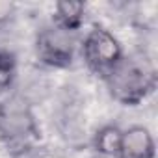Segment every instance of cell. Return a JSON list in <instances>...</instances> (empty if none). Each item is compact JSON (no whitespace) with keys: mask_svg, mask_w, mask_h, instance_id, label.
I'll return each mask as SVG.
<instances>
[{"mask_svg":"<svg viewBox=\"0 0 158 158\" xmlns=\"http://www.w3.org/2000/svg\"><path fill=\"white\" fill-rule=\"evenodd\" d=\"M114 101L125 106H136L156 88V71L147 58H121V61L104 76Z\"/></svg>","mask_w":158,"mask_h":158,"instance_id":"1","label":"cell"},{"mask_svg":"<svg viewBox=\"0 0 158 158\" xmlns=\"http://www.w3.org/2000/svg\"><path fill=\"white\" fill-rule=\"evenodd\" d=\"M0 138L17 152L28 151L39 139L34 114L23 97H11L0 104Z\"/></svg>","mask_w":158,"mask_h":158,"instance_id":"2","label":"cell"},{"mask_svg":"<svg viewBox=\"0 0 158 158\" xmlns=\"http://www.w3.org/2000/svg\"><path fill=\"white\" fill-rule=\"evenodd\" d=\"M82 56L88 67L102 78L121 61L123 50L119 41L102 26H93L82 41Z\"/></svg>","mask_w":158,"mask_h":158,"instance_id":"3","label":"cell"},{"mask_svg":"<svg viewBox=\"0 0 158 158\" xmlns=\"http://www.w3.org/2000/svg\"><path fill=\"white\" fill-rule=\"evenodd\" d=\"M37 58L50 67H69L74 58V37L73 32H67L54 24L37 35L35 41Z\"/></svg>","mask_w":158,"mask_h":158,"instance_id":"4","label":"cell"},{"mask_svg":"<svg viewBox=\"0 0 158 158\" xmlns=\"http://www.w3.org/2000/svg\"><path fill=\"white\" fill-rule=\"evenodd\" d=\"M119 158H154V139L145 127H132L123 132Z\"/></svg>","mask_w":158,"mask_h":158,"instance_id":"5","label":"cell"},{"mask_svg":"<svg viewBox=\"0 0 158 158\" xmlns=\"http://www.w3.org/2000/svg\"><path fill=\"white\" fill-rule=\"evenodd\" d=\"M54 19L56 26L67 30V32H76L84 23V11L86 6L84 2H71V0H61L54 6Z\"/></svg>","mask_w":158,"mask_h":158,"instance_id":"6","label":"cell"},{"mask_svg":"<svg viewBox=\"0 0 158 158\" xmlns=\"http://www.w3.org/2000/svg\"><path fill=\"white\" fill-rule=\"evenodd\" d=\"M121 138H123V130H119L114 125H108L104 128H101L95 136V149L104 154V156H115L119 158V151H121Z\"/></svg>","mask_w":158,"mask_h":158,"instance_id":"7","label":"cell"},{"mask_svg":"<svg viewBox=\"0 0 158 158\" xmlns=\"http://www.w3.org/2000/svg\"><path fill=\"white\" fill-rule=\"evenodd\" d=\"M15 76V58L11 52L0 48V93L6 91Z\"/></svg>","mask_w":158,"mask_h":158,"instance_id":"8","label":"cell"},{"mask_svg":"<svg viewBox=\"0 0 158 158\" xmlns=\"http://www.w3.org/2000/svg\"><path fill=\"white\" fill-rule=\"evenodd\" d=\"M13 10H15V6H13L11 2H2V0H0V24L6 23V21L11 17Z\"/></svg>","mask_w":158,"mask_h":158,"instance_id":"9","label":"cell"}]
</instances>
